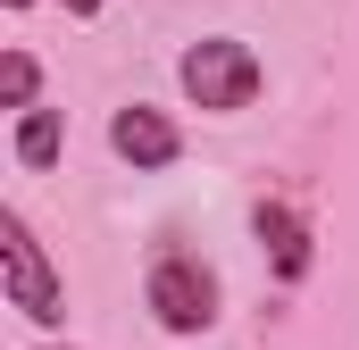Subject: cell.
<instances>
[{"mask_svg": "<svg viewBox=\"0 0 359 350\" xmlns=\"http://www.w3.org/2000/svg\"><path fill=\"white\" fill-rule=\"evenodd\" d=\"M0 292H8V309L25 326H42V334L67 326V275L50 267V251H42L25 209H0Z\"/></svg>", "mask_w": 359, "mask_h": 350, "instance_id": "cell-1", "label": "cell"}, {"mask_svg": "<svg viewBox=\"0 0 359 350\" xmlns=\"http://www.w3.org/2000/svg\"><path fill=\"white\" fill-rule=\"evenodd\" d=\"M176 84L192 108H209V117H243L259 84H268V67H259V50L243 42V34H201L192 50L176 59Z\"/></svg>", "mask_w": 359, "mask_h": 350, "instance_id": "cell-2", "label": "cell"}, {"mask_svg": "<svg viewBox=\"0 0 359 350\" xmlns=\"http://www.w3.org/2000/svg\"><path fill=\"white\" fill-rule=\"evenodd\" d=\"M142 309L159 317V334H209L226 292H217V267L192 259V251H159L142 275Z\"/></svg>", "mask_w": 359, "mask_h": 350, "instance_id": "cell-3", "label": "cell"}, {"mask_svg": "<svg viewBox=\"0 0 359 350\" xmlns=\"http://www.w3.org/2000/svg\"><path fill=\"white\" fill-rule=\"evenodd\" d=\"M109 150H117L134 175H159V167L184 159V125L168 117V108H151V100H126V108L109 117Z\"/></svg>", "mask_w": 359, "mask_h": 350, "instance_id": "cell-4", "label": "cell"}, {"mask_svg": "<svg viewBox=\"0 0 359 350\" xmlns=\"http://www.w3.org/2000/svg\"><path fill=\"white\" fill-rule=\"evenodd\" d=\"M251 234L268 242V267L284 284H301V275L318 267V234H309V217H301L292 200H259V209H251Z\"/></svg>", "mask_w": 359, "mask_h": 350, "instance_id": "cell-5", "label": "cell"}, {"mask_svg": "<svg viewBox=\"0 0 359 350\" xmlns=\"http://www.w3.org/2000/svg\"><path fill=\"white\" fill-rule=\"evenodd\" d=\"M59 142H67V108H25L17 117V167H59Z\"/></svg>", "mask_w": 359, "mask_h": 350, "instance_id": "cell-6", "label": "cell"}, {"mask_svg": "<svg viewBox=\"0 0 359 350\" xmlns=\"http://www.w3.org/2000/svg\"><path fill=\"white\" fill-rule=\"evenodd\" d=\"M0 108H42V67H34V50H8L0 59Z\"/></svg>", "mask_w": 359, "mask_h": 350, "instance_id": "cell-7", "label": "cell"}, {"mask_svg": "<svg viewBox=\"0 0 359 350\" xmlns=\"http://www.w3.org/2000/svg\"><path fill=\"white\" fill-rule=\"evenodd\" d=\"M59 8H67L76 25H92V17H100V0H59Z\"/></svg>", "mask_w": 359, "mask_h": 350, "instance_id": "cell-8", "label": "cell"}, {"mask_svg": "<svg viewBox=\"0 0 359 350\" xmlns=\"http://www.w3.org/2000/svg\"><path fill=\"white\" fill-rule=\"evenodd\" d=\"M42 350H67V342H42Z\"/></svg>", "mask_w": 359, "mask_h": 350, "instance_id": "cell-9", "label": "cell"}]
</instances>
